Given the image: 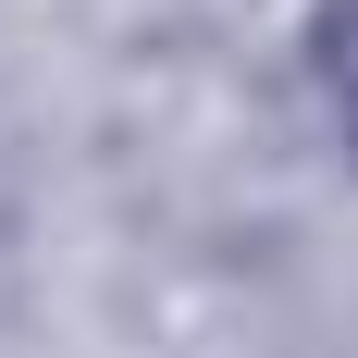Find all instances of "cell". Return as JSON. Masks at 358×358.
Here are the masks:
<instances>
[{
    "label": "cell",
    "instance_id": "1",
    "mask_svg": "<svg viewBox=\"0 0 358 358\" xmlns=\"http://www.w3.org/2000/svg\"><path fill=\"white\" fill-rule=\"evenodd\" d=\"M322 99H334V124H346V148H358V0H322Z\"/></svg>",
    "mask_w": 358,
    "mask_h": 358
}]
</instances>
